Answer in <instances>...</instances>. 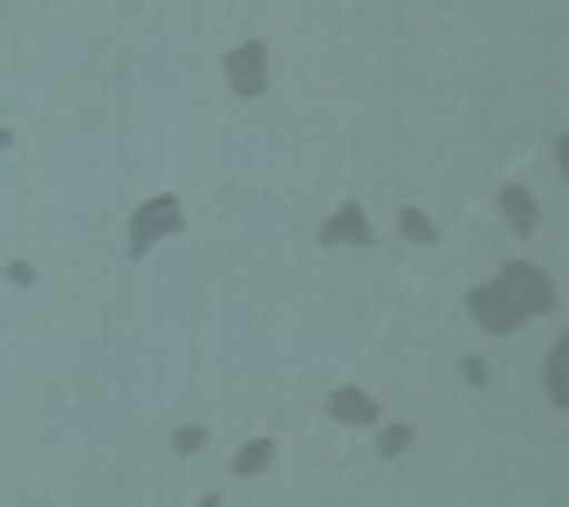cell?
Here are the masks:
<instances>
[{
  "mask_svg": "<svg viewBox=\"0 0 569 507\" xmlns=\"http://www.w3.org/2000/svg\"><path fill=\"white\" fill-rule=\"evenodd\" d=\"M337 411L350 418V426H363V418H371V398H357V391H343V398H337Z\"/></svg>",
  "mask_w": 569,
  "mask_h": 507,
  "instance_id": "5b68a950",
  "label": "cell"
},
{
  "mask_svg": "<svg viewBox=\"0 0 569 507\" xmlns=\"http://www.w3.org/2000/svg\"><path fill=\"white\" fill-rule=\"evenodd\" d=\"M330 240H363V220H357V213H343V220H330Z\"/></svg>",
  "mask_w": 569,
  "mask_h": 507,
  "instance_id": "8992f818",
  "label": "cell"
},
{
  "mask_svg": "<svg viewBox=\"0 0 569 507\" xmlns=\"http://www.w3.org/2000/svg\"><path fill=\"white\" fill-rule=\"evenodd\" d=\"M166 227H172V206H151V213L138 220V247H144L151 233H166Z\"/></svg>",
  "mask_w": 569,
  "mask_h": 507,
  "instance_id": "277c9868",
  "label": "cell"
},
{
  "mask_svg": "<svg viewBox=\"0 0 569 507\" xmlns=\"http://www.w3.org/2000/svg\"><path fill=\"white\" fill-rule=\"evenodd\" d=\"M233 82H240V97L261 90V49H240V56H233Z\"/></svg>",
  "mask_w": 569,
  "mask_h": 507,
  "instance_id": "3957f363",
  "label": "cell"
},
{
  "mask_svg": "<svg viewBox=\"0 0 569 507\" xmlns=\"http://www.w3.org/2000/svg\"><path fill=\"white\" fill-rule=\"evenodd\" d=\"M501 281H508V288L521 295V302H528V309H549V281H542V275H528V268H508Z\"/></svg>",
  "mask_w": 569,
  "mask_h": 507,
  "instance_id": "7a4b0ae2",
  "label": "cell"
},
{
  "mask_svg": "<svg viewBox=\"0 0 569 507\" xmlns=\"http://www.w3.org/2000/svg\"><path fill=\"white\" fill-rule=\"evenodd\" d=\"M473 309H480V322H487V329H515V322H521V309L508 302L501 288H480V295H473Z\"/></svg>",
  "mask_w": 569,
  "mask_h": 507,
  "instance_id": "6da1fadb",
  "label": "cell"
}]
</instances>
